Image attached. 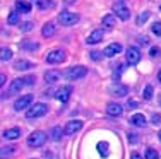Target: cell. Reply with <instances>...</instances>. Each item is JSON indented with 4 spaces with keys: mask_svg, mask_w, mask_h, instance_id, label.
I'll list each match as a JSON object with an SVG mask.
<instances>
[{
    "mask_svg": "<svg viewBox=\"0 0 161 159\" xmlns=\"http://www.w3.org/2000/svg\"><path fill=\"white\" fill-rule=\"evenodd\" d=\"M144 157H146V159H159V154H158V151H156V149H153V147H149V149L146 151Z\"/></svg>",
    "mask_w": 161,
    "mask_h": 159,
    "instance_id": "32",
    "label": "cell"
},
{
    "mask_svg": "<svg viewBox=\"0 0 161 159\" xmlns=\"http://www.w3.org/2000/svg\"><path fill=\"white\" fill-rule=\"evenodd\" d=\"M149 16H151V12H147V10H144V12H141L139 16H137L136 22H137V24H139V26H142L144 22H146V21H147V19H149Z\"/></svg>",
    "mask_w": 161,
    "mask_h": 159,
    "instance_id": "30",
    "label": "cell"
},
{
    "mask_svg": "<svg viewBox=\"0 0 161 159\" xmlns=\"http://www.w3.org/2000/svg\"><path fill=\"white\" fill-rule=\"evenodd\" d=\"M142 96H144V99L146 101H149V99H151V98H153V86H146V87H144V93H142Z\"/></svg>",
    "mask_w": 161,
    "mask_h": 159,
    "instance_id": "33",
    "label": "cell"
},
{
    "mask_svg": "<svg viewBox=\"0 0 161 159\" xmlns=\"http://www.w3.org/2000/svg\"><path fill=\"white\" fill-rule=\"evenodd\" d=\"M101 55H103V53H99V51H91V60L98 62V60L101 58Z\"/></svg>",
    "mask_w": 161,
    "mask_h": 159,
    "instance_id": "39",
    "label": "cell"
},
{
    "mask_svg": "<svg viewBox=\"0 0 161 159\" xmlns=\"http://www.w3.org/2000/svg\"><path fill=\"white\" fill-rule=\"evenodd\" d=\"M101 24H103V29L112 31L115 26H117V16H115V14H106V16H103Z\"/></svg>",
    "mask_w": 161,
    "mask_h": 159,
    "instance_id": "12",
    "label": "cell"
},
{
    "mask_svg": "<svg viewBox=\"0 0 161 159\" xmlns=\"http://www.w3.org/2000/svg\"><path fill=\"white\" fill-rule=\"evenodd\" d=\"M64 2H65V3H67V5H70V3H74V2H75V0H64Z\"/></svg>",
    "mask_w": 161,
    "mask_h": 159,
    "instance_id": "44",
    "label": "cell"
},
{
    "mask_svg": "<svg viewBox=\"0 0 161 159\" xmlns=\"http://www.w3.org/2000/svg\"><path fill=\"white\" fill-rule=\"evenodd\" d=\"M48 113V106L45 103H34L31 108L26 111V118L33 120V118H41V116H45Z\"/></svg>",
    "mask_w": 161,
    "mask_h": 159,
    "instance_id": "2",
    "label": "cell"
},
{
    "mask_svg": "<svg viewBox=\"0 0 161 159\" xmlns=\"http://www.w3.org/2000/svg\"><path fill=\"white\" fill-rule=\"evenodd\" d=\"M106 113H108L110 116H122L124 108H122L118 103H108L106 104Z\"/></svg>",
    "mask_w": 161,
    "mask_h": 159,
    "instance_id": "15",
    "label": "cell"
},
{
    "mask_svg": "<svg viewBox=\"0 0 161 159\" xmlns=\"http://www.w3.org/2000/svg\"><path fill=\"white\" fill-rule=\"evenodd\" d=\"M127 106H129V108H137V101H129Z\"/></svg>",
    "mask_w": 161,
    "mask_h": 159,
    "instance_id": "42",
    "label": "cell"
},
{
    "mask_svg": "<svg viewBox=\"0 0 161 159\" xmlns=\"http://www.w3.org/2000/svg\"><path fill=\"white\" fill-rule=\"evenodd\" d=\"M120 51H122V45H120V43H112V45H108V46L103 50V55H105V56H110V58H112V56L118 55Z\"/></svg>",
    "mask_w": 161,
    "mask_h": 159,
    "instance_id": "14",
    "label": "cell"
},
{
    "mask_svg": "<svg viewBox=\"0 0 161 159\" xmlns=\"http://www.w3.org/2000/svg\"><path fill=\"white\" fill-rule=\"evenodd\" d=\"M47 134L45 132H41V130H34V132H31L29 134V137H28V146L29 147H41V146H45V142H47Z\"/></svg>",
    "mask_w": 161,
    "mask_h": 159,
    "instance_id": "1",
    "label": "cell"
},
{
    "mask_svg": "<svg viewBox=\"0 0 161 159\" xmlns=\"http://www.w3.org/2000/svg\"><path fill=\"white\" fill-rule=\"evenodd\" d=\"M65 132L62 130V127H53L52 130H50V139H52L53 142H58L60 139H62V135Z\"/></svg>",
    "mask_w": 161,
    "mask_h": 159,
    "instance_id": "25",
    "label": "cell"
},
{
    "mask_svg": "<svg viewBox=\"0 0 161 159\" xmlns=\"http://www.w3.org/2000/svg\"><path fill=\"white\" fill-rule=\"evenodd\" d=\"M33 28H34V24H33V22H29V21L21 22V24H19V31H21V33H29V31H33Z\"/></svg>",
    "mask_w": 161,
    "mask_h": 159,
    "instance_id": "27",
    "label": "cell"
},
{
    "mask_svg": "<svg viewBox=\"0 0 161 159\" xmlns=\"http://www.w3.org/2000/svg\"><path fill=\"white\" fill-rule=\"evenodd\" d=\"M125 60H127L129 65H137V63L141 62V51H139V48L129 46L127 50H125Z\"/></svg>",
    "mask_w": 161,
    "mask_h": 159,
    "instance_id": "6",
    "label": "cell"
},
{
    "mask_svg": "<svg viewBox=\"0 0 161 159\" xmlns=\"http://www.w3.org/2000/svg\"><path fill=\"white\" fill-rule=\"evenodd\" d=\"M86 74H87V69L84 65H75V67H70L65 75H67L69 81H79V79L86 77Z\"/></svg>",
    "mask_w": 161,
    "mask_h": 159,
    "instance_id": "5",
    "label": "cell"
},
{
    "mask_svg": "<svg viewBox=\"0 0 161 159\" xmlns=\"http://www.w3.org/2000/svg\"><path fill=\"white\" fill-rule=\"evenodd\" d=\"M113 14H117V17L122 19V21H127L130 17V10H129V7L125 5L124 0H117V2L113 3Z\"/></svg>",
    "mask_w": 161,
    "mask_h": 159,
    "instance_id": "3",
    "label": "cell"
},
{
    "mask_svg": "<svg viewBox=\"0 0 161 159\" xmlns=\"http://www.w3.org/2000/svg\"><path fill=\"white\" fill-rule=\"evenodd\" d=\"M151 31H153V34L161 36V22H154V24L151 26Z\"/></svg>",
    "mask_w": 161,
    "mask_h": 159,
    "instance_id": "34",
    "label": "cell"
},
{
    "mask_svg": "<svg viewBox=\"0 0 161 159\" xmlns=\"http://www.w3.org/2000/svg\"><path fill=\"white\" fill-rule=\"evenodd\" d=\"M127 93H129V89H127V86H124V84H113V86H110V94H112V96L125 98V96H127Z\"/></svg>",
    "mask_w": 161,
    "mask_h": 159,
    "instance_id": "13",
    "label": "cell"
},
{
    "mask_svg": "<svg viewBox=\"0 0 161 159\" xmlns=\"http://www.w3.org/2000/svg\"><path fill=\"white\" fill-rule=\"evenodd\" d=\"M130 159H142V156H141L139 152H132L130 154Z\"/></svg>",
    "mask_w": 161,
    "mask_h": 159,
    "instance_id": "41",
    "label": "cell"
},
{
    "mask_svg": "<svg viewBox=\"0 0 161 159\" xmlns=\"http://www.w3.org/2000/svg\"><path fill=\"white\" fill-rule=\"evenodd\" d=\"M65 58H67V53L64 50H52L47 56H45L47 63H62Z\"/></svg>",
    "mask_w": 161,
    "mask_h": 159,
    "instance_id": "7",
    "label": "cell"
},
{
    "mask_svg": "<svg viewBox=\"0 0 161 159\" xmlns=\"http://www.w3.org/2000/svg\"><path fill=\"white\" fill-rule=\"evenodd\" d=\"M108 149H110V146H108V142H98V152L101 154V156H108Z\"/></svg>",
    "mask_w": 161,
    "mask_h": 159,
    "instance_id": "28",
    "label": "cell"
},
{
    "mask_svg": "<svg viewBox=\"0 0 161 159\" xmlns=\"http://www.w3.org/2000/svg\"><path fill=\"white\" fill-rule=\"evenodd\" d=\"M45 81L48 82V84H53V82H58V79H60V72H57V70H48V72H45Z\"/></svg>",
    "mask_w": 161,
    "mask_h": 159,
    "instance_id": "23",
    "label": "cell"
},
{
    "mask_svg": "<svg viewBox=\"0 0 161 159\" xmlns=\"http://www.w3.org/2000/svg\"><path fill=\"white\" fill-rule=\"evenodd\" d=\"M99 41H103V29H94V31L87 36L86 43L87 45H96Z\"/></svg>",
    "mask_w": 161,
    "mask_h": 159,
    "instance_id": "17",
    "label": "cell"
},
{
    "mask_svg": "<svg viewBox=\"0 0 161 159\" xmlns=\"http://www.w3.org/2000/svg\"><path fill=\"white\" fill-rule=\"evenodd\" d=\"M14 7H16V10H17V12H21V14H28V12H31V3L26 2V0H16Z\"/></svg>",
    "mask_w": 161,
    "mask_h": 159,
    "instance_id": "18",
    "label": "cell"
},
{
    "mask_svg": "<svg viewBox=\"0 0 161 159\" xmlns=\"http://www.w3.org/2000/svg\"><path fill=\"white\" fill-rule=\"evenodd\" d=\"M70 94H72V87H70V86H62V87L55 93V98L60 101V103H67L69 98H70Z\"/></svg>",
    "mask_w": 161,
    "mask_h": 159,
    "instance_id": "11",
    "label": "cell"
},
{
    "mask_svg": "<svg viewBox=\"0 0 161 159\" xmlns=\"http://www.w3.org/2000/svg\"><path fill=\"white\" fill-rule=\"evenodd\" d=\"M58 22L62 26H74L79 22V16L75 12H69V10H64V12L58 14Z\"/></svg>",
    "mask_w": 161,
    "mask_h": 159,
    "instance_id": "4",
    "label": "cell"
},
{
    "mask_svg": "<svg viewBox=\"0 0 161 159\" xmlns=\"http://www.w3.org/2000/svg\"><path fill=\"white\" fill-rule=\"evenodd\" d=\"M3 139H7V140H16V139L21 137V128L14 127V128H7V130H3L2 134Z\"/></svg>",
    "mask_w": 161,
    "mask_h": 159,
    "instance_id": "16",
    "label": "cell"
},
{
    "mask_svg": "<svg viewBox=\"0 0 161 159\" xmlns=\"http://www.w3.org/2000/svg\"><path fill=\"white\" fill-rule=\"evenodd\" d=\"M28 86V81H26V77H22V79H14L12 82H10V86H9V94H19L22 89Z\"/></svg>",
    "mask_w": 161,
    "mask_h": 159,
    "instance_id": "8",
    "label": "cell"
},
{
    "mask_svg": "<svg viewBox=\"0 0 161 159\" xmlns=\"http://www.w3.org/2000/svg\"><path fill=\"white\" fill-rule=\"evenodd\" d=\"M130 123L134 127H146V116L141 115V113H136V115L130 116Z\"/></svg>",
    "mask_w": 161,
    "mask_h": 159,
    "instance_id": "22",
    "label": "cell"
},
{
    "mask_svg": "<svg viewBox=\"0 0 161 159\" xmlns=\"http://www.w3.org/2000/svg\"><path fill=\"white\" fill-rule=\"evenodd\" d=\"M7 24H10V26L21 24V12H17V10H12V12L9 14V17H7Z\"/></svg>",
    "mask_w": 161,
    "mask_h": 159,
    "instance_id": "26",
    "label": "cell"
},
{
    "mask_svg": "<svg viewBox=\"0 0 161 159\" xmlns=\"http://www.w3.org/2000/svg\"><path fill=\"white\" fill-rule=\"evenodd\" d=\"M137 40H139V45H141V46H149V38H147V36H139Z\"/></svg>",
    "mask_w": 161,
    "mask_h": 159,
    "instance_id": "37",
    "label": "cell"
},
{
    "mask_svg": "<svg viewBox=\"0 0 161 159\" xmlns=\"http://www.w3.org/2000/svg\"><path fill=\"white\" fill-rule=\"evenodd\" d=\"M34 5L40 10H48V9H53V7H55V2H53V0H34Z\"/></svg>",
    "mask_w": 161,
    "mask_h": 159,
    "instance_id": "20",
    "label": "cell"
},
{
    "mask_svg": "<svg viewBox=\"0 0 161 159\" xmlns=\"http://www.w3.org/2000/svg\"><path fill=\"white\" fill-rule=\"evenodd\" d=\"M80 128H82V122H80V120H70V122L65 123L64 132H65V135H72V134H75V132H79Z\"/></svg>",
    "mask_w": 161,
    "mask_h": 159,
    "instance_id": "10",
    "label": "cell"
},
{
    "mask_svg": "<svg viewBox=\"0 0 161 159\" xmlns=\"http://www.w3.org/2000/svg\"><path fill=\"white\" fill-rule=\"evenodd\" d=\"M159 51H161V50H159L158 46H151V50H149V55H151L153 58H154V56H158V55H159Z\"/></svg>",
    "mask_w": 161,
    "mask_h": 159,
    "instance_id": "38",
    "label": "cell"
},
{
    "mask_svg": "<svg viewBox=\"0 0 161 159\" xmlns=\"http://www.w3.org/2000/svg\"><path fill=\"white\" fill-rule=\"evenodd\" d=\"M19 46H21L22 50H28V51H36L38 50V43H34L31 40H22L21 43H19Z\"/></svg>",
    "mask_w": 161,
    "mask_h": 159,
    "instance_id": "24",
    "label": "cell"
},
{
    "mask_svg": "<svg viewBox=\"0 0 161 159\" xmlns=\"http://www.w3.org/2000/svg\"><path fill=\"white\" fill-rule=\"evenodd\" d=\"M31 103H33V96H31V94L21 96V98H17L16 103H14V109H17V111H21V109H26Z\"/></svg>",
    "mask_w": 161,
    "mask_h": 159,
    "instance_id": "9",
    "label": "cell"
},
{
    "mask_svg": "<svg viewBox=\"0 0 161 159\" xmlns=\"http://www.w3.org/2000/svg\"><path fill=\"white\" fill-rule=\"evenodd\" d=\"M158 137H159V140H161V130H159V134H158Z\"/></svg>",
    "mask_w": 161,
    "mask_h": 159,
    "instance_id": "46",
    "label": "cell"
},
{
    "mask_svg": "<svg viewBox=\"0 0 161 159\" xmlns=\"http://www.w3.org/2000/svg\"><path fill=\"white\" fill-rule=\"evenodd\" d=\"M29 69H34V65L29 60L21 58V60H16V62H14V70H29Z\"/></svg>",
    "mask_w": 161,
    "mask_h": 159,
    "instance_id": "19",
    "label": "cell"
},
{
    "mask_svg": "<svg viewBox=\"0 0 161 159\" xmlns=\"http://www.w3.org/2000/svg\"><path fill=\"white\" fill-rule=\"evenodd\" d=\"M12 58V51L9 50V48H2L0 50V60L2 62H7V60H10Z\"/></svg>",
    "mask_w": 161,
    "mask_h": 159,
    "instance_id": "29",
    "label": "cell"
},
{
    "mask_svg": "<svg viewBox=\"0 0 161 159\" xmlns=\"http://www.w3.org/2000/svg\"><path fill=\"white\" fill-rule=\"evenodd\" d=\"M55 33H57V29H55V24H53V22H47V24L41 28V34L45 38H52Z\"/></svg>",
    "mask_w": 161,
    "mask_h": 159,
    "instance_id": "21",
    "label": "cell"
},
{
    "mask_svg": "<svg viewBox=\"0 0 161 159\" xmlns=\"http://www.w3.org/2000/svg\"><path fill=\"white\" fill-rule=\"evenodd\" d=\"M151 122L154 123V125H159V123H161V116H159V115H153Z\"/></svg>",
    "mask_w": 161,
    "mask_h": 159,
    "instance_id": "40",
    "label": "cell"
},
{
    "mask_svg": "<svg viewBox=\"0 0 161 159\" xmlns=\"http://www.w3.org/2000/svg\"><path fill=\"white\" fill-rule=\"evenodd\" d=\"M137 137H139V135L134 134V132H129V134H127V139H129L130 144H137V142H139V139H137Z\"/></svg>",
    "mask_w": 161,
    "mask_h": 159,
    "instance_id": "35",
    "label": "cell"
},
{
    "mask_svg": "<svg viewBox=\"0 0 161 159\" xmlns=\"http://www.w3.org/2000/svg\"><path fill=\"white\" fill-rule=\"evenodd\" d=\"M158 81L161 82V70H159V74H158Z\"/></svg>",
    "mask_w": 161,
    "mask_h": 159,
    "instance_id": "45",
    "label": "cell"
},
{
    "mask_svg": "<svg viewBox=\"0 0 161 159\" xmlns=\"http://www.w3.org/2000/svg\"><path fill=\"white\" fill-rule=\"evenodd\" d=\"M14 151H16V147H14V146H3V147H2V152H0V156H2V159H5L7 156H10Z\"/></svg>",
    "mask_w": 161,
    "mask_h": 159,
    "instance_id": "31",
    "label": "cell"
},
{
    "mask_svg": "<svg viewBox=\"0 0 161 159\" xmlns=\"http://www.w3.org/2000/svg\"><path fill=\"white\" fill-rule=\"evenodd\" d=\"M0 84H2V86H3V84H5V75H3V74H2V75H0Z\"/></svg>",
    "mask_w": 161,
    "mask_h": 159,
    "instance_id": "43",
    "label": "cell"
},
{
    "mask_svg": "<svg viewBox=\"0 0 161 159\" xmlns=\"http://www.w3.org/2000/svg\"><path fill=\"white\" fill-rule=\"evenodd\" d=\"M122 72H124V65H118V67H115V70H113V79H120Z\"/></svg>",
    "mask_w": 161,
    "mask_h": 159,
    "instance_id": "36",
    "label": "cell"
}]
</instances>
